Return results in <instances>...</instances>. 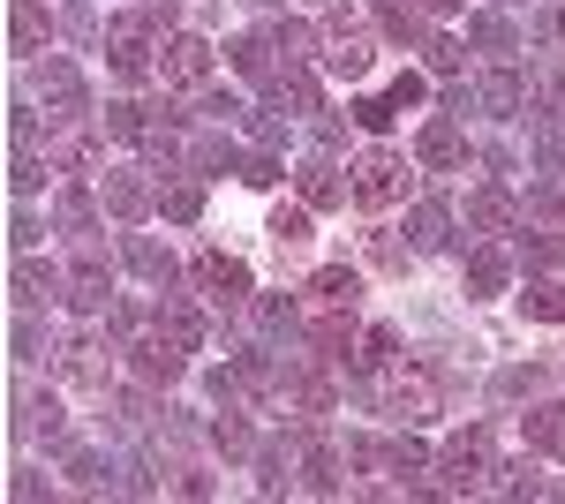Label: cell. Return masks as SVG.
Masks as SVG:
<instances>
[{
  "label": "cell",
  "instance_id": "cell-1",
  "mask_svg": "<svg viewBox=\"0 0 565 504\" xmlns=\"http://www.w3.org/2000/svg\"><path fill=\"white\" fill-rule=\"evenodd\" d=\"M354 204H370V211H385V204H399L407 189H415V173H407V159L399 151H385V143H370L362 159H354Z\"/></svg>",
  "mask_w": 565,
  "mask_h": 504
},
{
  "label": "cell",
  "instance_id": "cell-2",
  "mask_svg": "<svg viewBox=\"0 0 565 504\" xmlns=\"http://www.w3.org/2000/svg\"><path fill=\"white\" fill-rule=\"evenodd\" d=\"M490 474H498V460H490V429H468V437L445 444V460H437V490H482Z\"/></svg>",
  "mask_w": 565,
  "mask_h": 504
},
{
  "label": "cell",
  "instance_id": "cell-3",
  "mask_svg": "<svg viewBox=\"0 0 565 504\" xmlns=\"http://www.w3.org/2000/svg\"><path fill=\"white\" fill-rule=\"evenodd\" d=\"M39 98L53 106V121H84L90 114L84 76H76V61H61V53H39Z\"/></svg>",
  "mask_w": 565,
  "mask_h": 504
},
{
  "label": "cell",
  "instance_id": "cell-4",
  "mask_svg": "<svg viewBox=\"0 0 565 504\" xmlns=\"http://www.w3.org/2000/svg\"><path fill=\"white\" fill-rule=\"evenodd\" d=\"M196 287H204V301H218V309H249V264L204 249L196 256Z\"/></svg>",
  "mask_w": 565,
  "mask_h": 504
},
{
  "label": "cell",
  "instance_id": "cell-5",
  "mask_svg": "<svg viewBox=\"0 0 565 504\" xmlns=\"http://www.w3.org/2000/svg\"><path fill=\"white\" fill-rule=\"evenodd\" d=\"M159 76H167V84H181V90H196L204 76H212V45L196 39V31L167 39V45H159Z\"/></svg>",
  "mask_w": 565,
  "mask_h": 504
},
{
  "label": "cell",
  "instance_id": "cell-6",
  "mask_svg": "<svg viewBox=\"0 0 565 504\" xmlns=\"http://www.w3.org/2000/svg\"><path fill=\"white\" fill-rule=\"evenodd\" d=\"M106 53H114L121 76H143V68H151V23H143V15H114V23H106Z\"/></svg>",
  "mask_w": 565,
  "mask_h": 504
},
{
  "label": "cell",
  "instance_id": "cell-7",
  "mask_svg": "<svg viewBox=\"0 0 565 504\" xmlns=\"http://www.w3.org/2000/svg\"><path fill=\"white\" fill-rule=\"evenodd\" d=\"M415 159H423L430 173H452L460 159H468V136H460V121H452V114L423 121V136H415Z\"/></svg>",
  "mask_w": 565,
  "mask_h": 504
},
{
  "label": "cell",
  "instance_id": "cell-8",
  "mask_svg": "<svg viewBox=\"0 0 565 504\" xmlns=\"http://www.w3.org/2000/svg\"><path fill=\"white\" fill-rule=\"evenodd\" d=\"M68 301H76L84 317L114 309V271H106V256H98V249H84V256H76V271H68Z\"/></svg>",
  "mask_w": 565,
  "mask_h": 504
},
{
  "label": "cell",
  "instance_id": "cell-9",
  "mask_svg": "<svg viewBox=\"0 0 565 504\" xmlns=\"http://www.w3.org/2000/svg\"><path fill=\"white\" fill-rule=\"evenodd\" d=\"M370 399H377L385 415H399V421H423V415H430V377H407V369H392L385 384H370Z\"/></svg>",
  "mask_w": 565,
  "mask_h": 504
},
{
  "label": "cell",
  "instance_id": "cell-10",
  "mask_svg": "<svg viewBox=\"0 0 565 504\" xmlns=\"http://www.w3.org/2000/svg\"><path fill=\"white\" fill-rule=\"evenodd\" d=\"M45 39H53V15H45L39 0H8V53H23V61H39Z\"/></svg>",
  "mask_w": 565,
  "mask_h": 504
},
{
  "label": "cell",
  "instance_id": "cell-11",
  "mask_svg": "<svg viewBox=\"0 0 565 504\" xmlns=\"http://www.w3.org/2000/svg\"><path fill=\"white\" fill-rule=\"evenodd\" d=\"M8 294H15V309H45V301L68 294V279H61V271H45V264H31V249H23L15 279H8Z\"/></svg>",
  "mask_w": 565,
  "mask_h": 504
},
{
  "label": "cell",
  "instance_id": "cell-12",
  "mask_svg": "<svg viewBox=\"0 0 565 504\" xmlns=\"http://www.w3.org/2000/svg\"><path fill=\"white\" fill-rule=\"evenodd\" d=\"M324 68H332V76H370V39H362V31H348V15H332Z\"/></svg>",
  "mask_w": 565,
  "mask_h": 504
},
{
  "label": "cell",
  "instance_id": "cell-13",
  "mask_svg": "<svg viewBox=\"0 0 565 504\" xmlns=\"http://www.w3.org/2000/svg\"><path fill=\"white\" fill-rule=\"evenodd\" d=\"M129 369L143 384H174L181 377V346L167 332H159V339H136V346H129Z\"/></svg>",
  "mask_w": 565,
  "mask_h": 504
},
{
  "label": "cell",
  "instance_id": "cell-14",
  "mask_svg": "<svg viewBox=\"0 0 565 504\" xmlns=\"http://www.w3.org/2000/svg\"><path fill=\"white\" fill-rule=\"evenodd\" d=\"M476 106L498 114V121H513V114H527V84L513 76V68H490V76L476 84Z\"/></svg>",
  "mask_w": 565,
  "mask_h": 504
},
{
  "label": "cell",
  "instance_id": "cell-15",
  "mask_svg": "<svg viewBox=\"0 0 565 504\" xmlns=\"http://www.w3.org/2000/svg\"><path fill=\"white\" fill-rule=\"evenodd\" d=\"M295 181H302V204L309 211H332V204H348V196H354L332 159H302V173H295Z\"/></svg>",
  "mask_w": 565,
  "mask_h": 504
},
{
  "label": "cell",
  "instance_id": "cell-16",
  "mask_svg": "<svg viewBox=\"0 0 565 504\" xmlns=\"http://www.w3.org/2000/svg\"><path fill=\"white\" fill-rule=\"evenodd\" d=\"M151 324H159V332L174 339L181 354H196V346H204V317H196L189 301H159V309H151Z\"/></svg>",
  "mask_w": 565,
  "mask_h": 504
},
{
  "label": "cell",
  "instance_id": "cell-17",
  "mask_svg": "<svg viewBox=\"0 0 565 504\" xmlns=\"http://www.w3.org/2000/svg\"><path fill=\"white\" fill-rule=\"evenodd\" d=\"M309 346H317V362H354V309H332V317L309 332Z\"/></svg>",
  "mask_w": 565,
  "mask_h": 504
},
{
  "label": "cell",
  "instance_id": "cell-18",
  "mask_svg": "<svg viewBox=\"0 0 565 504\" xmlns=\"http://www.w3.org/2000/svg\"><path fill=\"white\" fill-rule=\"evenodd\" d=\"M505 279H513V264H505V249H468V294H505Z\"/></svg>",
  "mask_w": 565,
  "mask_h": 504
},
{
  "label": "cell",
  "instance_id": "cell-19",
  "mask_svg": "<svg viewBox=\"0 0 565 504\" xmlns=\"http://www.w3.org/2000/svg\"><path fill=\"white\" fill-rule=\"evenodd\" d=\"M521 429H527V444H535V452L565 460V407H527V415H521Z\"/></svg>",
  "mask_w": 565,
  "mask_h": 504
},
{
  "label": "cell",
  "instance_id": "cell-20",
  "mask_svg": "<svg viewBox=\"0 0 565 504\" xmlns=\"http://www.w3.org/2000/svg\"><path fill=\"white\" fill-rule=\"evenodd\" d=\"M309 294L324 301V309H354V301H362V279H354L348 264H324V271L309 279Z\"/></svg>",
  "mask_w": 565,
  "mask_h": 504
},
{
  "label": "cell",
  "instance_id": "cell-21",
  "mask_svg": "<svg viewBox=\"0 0 565 504\" xmlns=\"http://www.w3.org/2000/svg\"><path fill=\"white\" fill-rule=\"evenodd\" d=\"M468 226H476V234H505V226H513V196H505V189H476V196H468Z\"/></svg>",
  "mask_w": 565,
  "mask_h": 504
},
{
  "label": "cell",
  "instance_id": "cell-22",
  "mask_svg": "<svg viewBox=\"0 0 565 504\" xmlns=\"http://www.w3.org/2000/svg\"><path fill=\"white\" fill-rule=\"evenodd\" d=\"M61 369H68V384H84V392H106V362H98L90 339H68L61 346Z\"/></svg>",
  "mask_w": 565,
  "mask_h": 504
},
{
  "label": "cell",
  "instance_id": "cell-23",
  "mask_svg": "<svg viewBox=\"0 0 565 504\" xmlns=\"http://www.w3.org/2000/svg\"><path fill=\"white\" fill-rule=\"evenodd\" d=\"M129 271H143L151 287H174V256L159 249L151 234H129Z\"/></svg>",
  "mask_w": 565,
  "mask_h": 504
},
{
  "label": "cell",
  "instance_id": "cell-24",
  "mask_svg": "<svg viewBox=\"0 0 565 504\" xmlns=\"http://www.w3.org/2000/svg\"><path fill=\"white\" fill-rule=\"evenodd\" d=\"M226 53H234V68H242L249 84H279V68H271V39H257V31H249V39L226 45Z\"/></svg>",
  "mask_w": 565,
  "mask_h": 504
},
{
  "label": "cell",
  "instance_id": "cell-25",
  "mask_svg": "<svg viewBox=\"0 0 565 504\" xmlns=\"http://www.w3.org/2000/svg\"><path fill=\"white\" fill-rule=\"evenodd\" d=\"M106 204H114V218H143L151 211V189L136 173H106Z\"/></svg>",
  "mask_w": 565,
  "mask_h": 504
},
{
  "label": "cell",
  "instance_id": "cell-26",
  "mask_svg": "<svg viewBox=\"0 0 565 504\" xmlns=\"http://www.w3.org/2000/svg\"><path fill=\"white\" fill-rule=\"evenodd\" d=\"M407 226H415V249H445V242H452V211L445 204H415Z\"/></svg>",
  "mask_w": 565,
  "mask_h": 504
},
{
  "label": "cell",
  "instance_id": "cell-27",
  "mask_svg": "<svg viewBox=\"0 0 565 504\" xmlns=\"http://www.w3.org/2000/svg\"><path fill=\"white\" fill-rule=\"evenodd\" d=\"M385 39H423V0H377Z\"/></svg>",
  "mask_w": 565,
  "mask_h": 504
},
{
  "label": "cell",
  "instance_id": "cell-28",
  "mask_svg": "<svg viewBox=\"0 0 565 504\" xmlns=\"http://www.w3.org/2000/svg\"><path fill=\"white\" fill-rule=\"evenodd\" d=\"M521 309L535 317V324H565V287H558V279H543V287H527V294H521Z\"/></svg>",
  "mask_w": 565,
  "mask_h": 504
},
{
  "label": "cell",
  "instance_id": "cell-29",
  "mask_svg": "<svg viewBox=\"0 0 565 504\" xmlns=\"http://www.w3.org/2000/svg\"><path fill=\"white\" fill-rule=\"evenodd\" d=\"M468 39L505 61V53H513V23H505V15H468Z\"/></svg>",
  "mask_w": 565,
  "mask_h": 504
},
{
  "label": "cell",
  "instance_id": "cell-30",
  "mask_svg": "<svg viewBox=\"0 0 565 504\" xmlns=\"http://www.w3.org/2000/svg\"><path fill=\"white\" fill-rule=\"evenodd\" d=\"M271 242H279V249H302L309 242V204H279L271 211Z\"/></svg>",
  "mask_w": 565,
  "mask_h": 504
},
{
  "label": "cell",
  "instance_id": "cell-31",
  "mask_svg": "<svg viewBox=\"0 0 565 504\" xmlns=\"http://www.w3.org/2000/svg\"><path fill=\"white\" fill-rule=\"evenodd\" d=\"M212 444L226 452V460H242V452H249V421L234 415V399H226V415L212 421Z\"/></svg>",
  "mask_w": 565,
  "mask_h": 504
},
{
  "label": "cell",
  "instance_id": "cell-32",
  "mask_svg": "<svg viewBox=\"0 0 565 504\" xmlns=\"http://www.w3.org/2000/svg\"><path fill=\"white\" fill-rule=\"evenodd\" d=\"M271 98H279V106H295V114H317V84H309V76H295V68L271 84Z\"/></svg>",
  "mask_w": 565,
  "mask_h": 504
},
{
  "label": "cell",
  "instance_id": "cell-33",
  "mask_svg": "<svg viewBox=\"0 0 565 504\" xmlns=\"http://www.w3.org/2000/svg\"><path fill=\"white\" fill-rule=\"evenodd\" d=\"M521 256H527V264H543V271H558L565 242H558V234H521Z\"/></svg>",
  "mask_w": 565,
  "mask_h": 504
},
{
  "label": "cell",
  "instance_id": "cell-34",
  "mask_svg": "<svg viewBox=\"0 0 565 504\" xmlns=\"http://www.w3.org/2000/svg\"><path fill=\"white\" fill-rule=\"evenodd\" d=\"M249 309H257V332H287V339H295V301L271 294V301H249Z\"/></svg>",
  "mask_w": 565,
  "mask_h": 504
},
{
  "label": "cell",
  "instance_id": "cell-35",
  "mask_svg": "<svg viewBox=\"0 0 565 504\" xmlns=\"http://www.w3.org/2000/svg\"><path fill=\"white\" fill-rule=\"evenodd\" d=\"M159 211H167V218H196V211H204V189H196V181H181V189L159 196Z\"/></svg>",
  "mask_w": 565,
  "mask_h": 504
},
{
  "label": "cell",
  "instance_id": "cell-36",
  "mask_svg": "<svg viewBox=\"0 0 565 504\" xmlns=\"http://www.w3.org/2000/svg\"><path fill=\"white\" fill-rule=\"evenodd\" d=\"M8 181H15V196H31V189L45 181V167L31 159V143H15V167H8Z\"/></svg>",
  "mask_w": 565,
  "mask_h": 504
},
{
  "label": "cell",
  "instance_id": "cell-37",
  "mask_svg": "<svg viewBox=\"0 0 565 504\" xmlns=\"http://www.w3.org/2000/svg\"><path fill=\"white\" fill-rule=\"evenodd\" d=\"M392 114H399L392 98H354V121L370 128V136H385V128H392Z\"/></svg>",
  "mask_w": 565,
  "mask_h": 504
},
{
  "label": "cell",
  "instance_id": "cell-38",
  "mask_svg": "<svg viewBox=\"0 0 565 504\" xmlns=\"http://www.w3.org/2000/svg\"><path fill=\"white\" fill-rule=\"evenodd\" d=\"M61 226H68V234H90V196L84 189H61Z\"/></svg>",
  "mask_w": 565,
  "mask_h": 504
},
{
  "label": "cell",
  "instance_id": "cell-39",
  "mask_svg": "<svg viewBox=\"0 0 565 504\" xmlns=\"http://www.w3.org/2000/svg\"><path fill=\"white\" fill-rule=\"evenodd\" d=\"M302 474H309V490H340V474H332V452H324V444L302 460Z\"/></svg>",
  "mask_w": 565,
  "mask_h": 504
},
{
  "label": "cell",
  "instance_id": "cell-40",
  "mask_svg": "<svg viewBox=\"0 0 565 504\" xmlns=\"http://www.w3.org/2000/svg\"><path fill=\"white\" fill-rule=\"evenodd\" d=\"M527 204L543 211V218H565V189H558V181H535V189H527Z\"/></svg>",
  "mask_w": 565,
  "mask_h": 504
},
{
  "label": "cell",
  "instance_id": "cell-41",
  "mask_svg": "<svg viewBox=\"0 0 565 504\" xmlns=\"http://www.w3.org/2000/svg\"><path fill=\"white\" fill-rule=\"evenodd\" d=\"M430 68H437V76H460V45H452V39H430Z\"/></svg>",
  "mask_w": 565,
  "mask_h": 504
},
{
  "label": "cell",
  "instance_id": "cell-42",
  "mask_svg": "<svg viewBox=\"0 0 565 504\" xmlns=\"http://www.w3.org/2000/svg\"><path fill=\"white\" fill-rule=\"evenodd\" d=\"M39 234H45L39 218H31V211H15V226H8V242H15V249H39Z\"/></svg>",
  "mask_w": 565,
  "mask_h": 504
},
{
  "label": "cell",
  "instance_id": "cell-43",
  "mask_svg": "<svg viewBox=\"0 0 565 504\" xmlns=\"http://www.w3.org/2000/svg\"><path fill=\"white\" fill-rule=\"evenodd\" d=\"M242 181H249V189H271L279 167H271V159H242Z\"/></svg>",
  "mask_w": 565,
  "mask_h": 504
},
{
  "label": "cell",
  "instance_id": "cell-44",
  "mask_svg": "<svg viewBox=\"0 0 565 504\" xmlns=\"http://www.w3.org/2000/svg\"><path fill=\"white\" fill-rule=\"evenodd\" d=\"M385 98H392V106H423V76H399Z\"/></svg>",
  "mask_w": 565,
  "mask_h": 504
},
{
  "label": "cell",
  "instance_id": "cell-45",
  "mask_svg": "<svg viewBox=\"0 0 565 504\" xmlns=\"http://www.w3.org/2000/svg\"><path fill=\"white\" fill-rule=\"evenodd\" d=\"M15 362H39V324H15Z\"/></svg>",
  "mask_w": 565,
  "mask_h": 504
},
{
  "label": "cell",
  "instance_id": "cell-46",
  "mask_svg": "<svg viewBox=\"0 0 565 504\" xmlns=\"http://www.w3.org/2000/svg\"><path fill=\"white\" fill-rule=\"evenodd\" d=\"M543 106H551V121L565 128V76H558V84H551V90H543Z\"/></svg>",
  "mask_w": 565,
  "mask_h": 504
},
{
  "label": "cell",
  "instance_id": "cell-47",
  "mask_svg": "<svg viewBox=\"0 0 565 504\" xmlns=\"http://www.w3.org/2000/svg\"><path fill=\"white\" fill-rule=\"evenodd\" d=\"M423 8H468V0H423Z\"/></svg>",
  "mask_w": 565,
  "mask_h": 504
},
{
  "label": "cell",
  "instance_id": "cell-48",
  "mask_svg": "<svg viewBox=\"0 0 565 504\" xmlns=\"http://www.w3.org/2000/svg\"><path fill=\"white\" fill-rule=\"evenodd\" d=\"M505 8H521V0H505Z\"/></svg>",
  "mask_w": 565,
  "mask_h": 504
}]
</instances>
